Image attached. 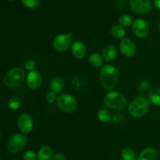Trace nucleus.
I'll use <instances>...</instances> for the list:
<instances>
[{"label":"nucleus","mask_w":160,"mask_h":160,"mask_svg":"<svg viewBox=\"0 0 160 160\" xmlns=\"http://www.w3.org/2000/svg\"><path fill=\"white\" fill-rule=\"evenodd\" d=\"M27 84L28 87L33 90L39 88L42 85V76L39 72L33 70L28 74L26 78Z\"/></svg>","instance_id":"12"},{"label":"nucleus","mask_w":160,"mask_h":160,"mask_svg":"<svg viewBox=\"0 0 160 160\" xmlns=\"http://www.w3.org/2000/svg\"><path fill=\"white\" fill-rule=\"evenodd\" d=\"M56 105L61 111L67 113L75 112L78 109V102L75 97L69 94H62L56 100Z\"/></svg>","instance_id":"5"},{"label":"nucleus","mask_w":160,"mask_h":160,"mask_svg":"<svg viewBox=\"0 0 160 160\" xmlns=\"http://www.w3.org/2000/svg\"><path fill=\"white\" fill-rule=\"evenodd\" d=\"M64 86V81L61 77H55L50 82L49 88L51 92L57 94L62 92V88Z\"/></svg>","instance_id":"16"},{"label":"nucleus","mask_w":160,"mask_h":160,"mask_svg":"<svg viewBox=\"0 0 160 160\" xmlns=\"http://www.w3.org/2000/svg\"><path fill=\"white\" fill-rule=\"evenodd\" d=\"M52 160H66V157L62 153H57L53 156Z\"/></svg>","instance_id":"29"},{"label":"nucleus","mask_w":160,"mask_h":160,"mask_svg":"<svg viewBox=\"0 0 160 160\" xmlns=\"http://www.w3.org/2000/svg\"><path fill=\"white\" fill-rule=\"evenodd\" d=\"M24 67L27 70H29L30 72L33 71L35 68V62L32 59H28L24 62Z\"/></svg>","instance_id":"27"},{"label":"nucleus","mask_w":160,"mask_h":160,"mask_svg":"<svg viewBox=\"0 0 160 160\" xmlns=\"http://www.w3.org/2000/svg\"><path fill=\"white\" fill-rule=\"evenodd\" d=\"M73 44V37L71 33L60 34L56 36L52 42V46L56 51L63 52L69 48Z\"/></svg>","instance_id":"7"},{"label":"nucleus","mask_w":160,"mask_h":160,"mask_svg":"<svg viewBox=\"0 0 160 160\" xmlns=\"http://www.w3.org/2000/svg\"><path fill=\"white\" fill-rule=\"evenodd\" d=\"M149 109V103L145 98L142 96L134 98L129 105L128 112L134 118H142L147 114Z\"/></svg>","instance_id":"3"},{"label":"nucleus","mask_w":160,"mask_h":160,"mask_svg":"<svg viewBox=\"0 0 160 160\" xmlns=\"http://www.w3.org/2000/svg\"><path fill=\"white\" fill-rule=\"evenodd\" d=\"M8 1H13V0H8Z\"/></svg>","instance_id":"34"},{"label":"nucleus","mask_w":160,"mask_h":160,"mask_svg":"<svg viewBox=\"0 0 160 160\" xmlns=\"http://www.w3.org/2000/svg\"><path fill=\"white\" fill-rule=\"evenodd\" d=\"M24 79V70L20 67H15L6 73L4 77V84L9 88H17L23 82Z\"/></svg>","instance_id":"4"},{"label":"nucleus","mask_w":160,"mask_h":160,"mask_svg":"<svg viewBox=\"0 0 160 160\" xmlns=\"http://www.w3.org/2000/svg\"><path fill=\"white\" fill-rule=\"evenodd\" d=\"M21 2L25 7L29 9H36L40 5V0H21Z\"/></svg>","instance_id":"25"},{"label":"nucleus","mask_w":160,"mask_h":160,"mask_svg":"<svg viewBox=\"0 0 160 160\" xmlns=\"http://www.w3.org/2000/svg\"><path fill=\"white\" fill-rule=\"evenodd\" d=\"M157 152L152 148H147L144 149L136 160H157Z\"/></svg>","instance_id":"15"},{"label":"nucleus","mask_w":160,"mask_h":160,"mask_svg":"<svg viewBox=\"0 0 160 160\" xmlns=\"http://www.w3.org/2000/svg\"><path fill=\"white\" fill-rule=\"evenodd\" d=\"M98 119L102 123H108L111 120V114L110 112H109L106 109H100L98 112Z\"/></svg>","instance_id":"22"},{"label":"nucleus","mask_w":160,"mask_h":160,"mask_svg":"<svg viewBox=\"0 0 160 160\" xmlns=\"http://www.w3.org/2000/svg\"><path fill=\"white\" fill-rule=\"evenodd\" d=\"M132 27L134 34L139 38H145L149 34V25L144 19H136L133 22Z\"/></svg>","instance_id":"8"},{"label":"nucleus","mask_w":160,"mask_h":160,"mask_svg":"<svg viewBox=\"0 0 160 160\" xmlns=\"http://www.w3.org/2000/svg\"><path fill=\"white\" fill-rule=\"evenodd\" d=\"M45 100H46L48 103H53L54 102H56V100H57L56 94L52 92H48V93H47L46 95H45Z\"/></svg>","instance_id":"28"},{"label":"nucleus","mask_w":160,"mask_h":160,"mask_svg":"<svg viewBox=\"0 0 160 160\" xmlns=\"http://www.w3.org/2000/svg\"><path fill=\"white\" fill-rule=\"evenodd\" d=\"M17 126H18L19 130L23 134H30L34 128V122H33L32 117L28 113L21 114L17 119Z\"/></svg>","instance_id":"9"},{"label":"nucleus","mask_w":160,"mask_h":160,"mask_svg":"<svg viewBox=\"0 0 160 160\" xmlns=\"http://www.w3.org/2000/svg\"><path fill=\"white\" fill-rule=\"evenodd\" d=\"M120 50L126 57H132L135 55L137 48L134 42L130 38L122 39L120 43Z\"/></svg>","instance_id":"11"},{"label":"nucleus","mask_w":160,"mask_h":160,"mask_svg":"<svg viewBox=\"0 0 160 160\" xmlns=\"http://www.w3.org/2000/svg\"><path fill=\"white\" fill-rule=\"evenodd\" d=\"M118 21L120 25H121L123 28H126V27H129L132 24L133 20L131 18V16L128 15V14H123V15L120 16L118 19Z\"/></svg>","instance_id":"23"},{"label":"nucleus","mask_w":160,"mask_h":160,"mask_svg":"<svg viewBox=\"0 0 160 160\" xmlns=\"http://www.w3.org/2000/svg\"><path fill=\"white\" fill-rule=\"evenodd\" d=\"M27 144V138L24 134H16L10 138L7 144V149L9 152L15 154L21 151Z\"/></svg>","instance_id":"6"},{"label":"nucleus","mask_w":160,"mask_h":160,"mask_svg":"<svg viewBox=\"0 0 160 160\" xmlns=\"http://www.w3.org/2000/svg\"><path fill=\"white\" fill-rule=\"evenodd\" d=\"M120 78L119 70L112 65H106L100 70V83L106 90H111L117 86Z\"/></svg>","instance_id":"1"},{"label":"nucleus","mask_w":160,"mask_h":160,"mask_svg":"<svg viewBox=\"0 0 160 160\" xmlns=\"http://www.w3.org/2000/svg\"><path fill=\"white\" fill-rule=\"evenodd\" d=\"M159 31H160V23H159Z\"/></svg>","instance_id":"33"},{"label":"nucleus","mask_w":160,"mask_h":160,"mask_svg":"<svg viewBox=\"0 0 160 160\" xmlns=\"http://www.w3.org/2000/svg\"><path fill=\"white\" fill-rule=\"evenodd\" d=\"M121 156L123 160H135L136 153L132 148H124L121 152Z\"/></svg>","instance_id":"21"},{"label":"nucleus","mask_w":160,"mask_h":160,"mask_svg":"<svg viewBox=\"0 0 160 160\" xmlns=\"http://www.w3.org/2000/svg\"><path fill=\"white\" fill-rule=\"evenodd\" d=\"M52 157V150L48 146L42 147L38 152V159L39 160H50Z\"/></svg>","instance_id":"17"},{"label":"nucleus","mask_w":160,"mask_h":160,"mask_svg":"<svg viewBox=\"0 0 160 160\" xmlns=\"http://www.w3.org/2000/svg\"><path fill=\"white\" fill-rule=\"evenodd\" d=\"M148 97L152 104L160 106V88L152 89L148 93Z\"/></svg>","instance_id":"19"},{"label":"nucleus","mask_w":160,"mask_h":160,"mask_svg":"<svg viewBox=\"0 0 160 160\" xmlns=\"http://www.w3.org/2000/svg\"><path fill=\"white\" fill-rule=\"evenodd\" d=\"M130 6L133 12L138 14L147 13L152 9L149 0H131Z\"/></svg>","instance_id":"10"},{"label":"nucleus","mask_w":160,"mask_h":160,"mask_svg":"<svg viewBox=\"0 0 160 160\" xmlns=\"http://www.w3.org/2000/svg\"><path fill=\"white\" fill-rule=\"evenodd\" d=\"M72 54L78 59H83L86 55V47L81 41H75L71 46Z\"/></svg>","instance_id":"13"},{"label":"nucleus","mask_w":160,"mask_h":160,"mask_svg":"<svg viewBox=\"0 0 160 160\" xmlns=\"http://www.w3.org/2000/svg\"><path fill=\"white\" fill-rule=\"evenodd\" d=\"M149 87V84H148L147 81H142L140 84V89L142 90H145V89H148Z\"/></svg>","instance_id":"30"},{"label":"nucleus","mask_w":160,"mask_h":160,"mask_svg":"<svg viewBox=\"0 0 160 160\" xmlns=\"http://www.w3.org/2000/svg\"><path fill=\"white\" fill-rule=\"evenodd\" d=\"M103 102L105 106L116 110H123L128 106L126 97L120 92L115 91L106 94L103 99Z\"/></svg>","instance_id":"2"},{"label":"nucleus","mask_w":160,"mask_h":160,"mask_svg":"<svg viewBox=\"0 0 160 160\" xmlns=\"http://www.w3.org/2000/svg\"><path fill=\"white\" fill-rule=\"evenodd\" d=\"M38 158V154L34 151L28 150L23 154V160H36Z\"/></svg>","instance_id":"26"},{"label":"nucleus","mask_w":160,"mask_h":160,"mask_svg":"<svg viewBox=\"0 0 160 160\" xmlns=\"http://www.w3.org/2000/svg\"><path fill=\"white\" fill-rule=\"evenodd\" d=\"M79 81L80 80L78 79V76H74L73 77V85L74 86V88H78V86H79Z\"/></svg>","instance_id":"31"},{"label":"nucleus","mask_w":160,"mask_h":160,"mask_svg":"<svg viewBox=\"0 0 160 160\" xmlns=\"http://www.w3.org/2000/svg\"><path fill=\"white\" fill-rule=\"evenodd\" d=\"M88 62L92 67H99L102 64V57L98 53H92L89 56Z\"/></svg>","instance_id":"20"},{"label":"nucleus","mask_w":160,"mask_h":160,"mask_svg":"<svg viewBox=\"0 0 160 160\" xmlns=\"http://www.w3.org/2000/svg\"><path fill=\"white\" fill-rule=\"evenodd\" d=\"M117 49L114 45H108L103 48L102 50V57L107 62L112 61L117 57Z\"/></svg>","instance_id":"14"},{"label":"nucleus","mask_w":160,"mask_h":160,"mask_svg":"<svg viewBox=\"0 0 160 160\" xmlns=\"http://www.w3.org/2000/svg\"><path fill=\"white\" fill-rule=\"evenodd\" d=\"M154 5L157 9H160V0H154Z\"/></svg>","instance_id":"32"},{"label":"nucleus","mask_w":160,"mask_h":160,"mask_svg":"<svg viewBox=\"0 0 160 160\" xmlns=\"http://www.w3.org/2000/svg\"><path fill=\"white\" fill-rule=\"evenodd\" d=\"M111 34L117 39H121L126 35V31L124 28L120 24H116L111 28Z\"/></svg>","instance_id":"18"},{"label":"nucleus","mask_w":160,"mask_h":160,"mask_svg":"<svg viewBox=\"0 0 160 160\" xmlns=\"http://www.w3.org/2000/svg\"><path fill=\"white\" fill-rule=\"evenodd\" d=\"M20 105H21V101L18 97H12L8 101V106L12 110L18 109L20 107Z\"/></svg>","instance_id":"24"}]
</instances>
